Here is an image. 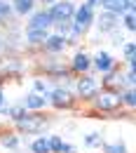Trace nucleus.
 I'll return each instance as SVG.
<instances>
[{
	"label": "nucleus",
	"mask_w": 136,
	"mask_h": 153,
	"mask_svg": "<svg viewBox=\"0 0 136 153\" xmlns=\"http://www.w3.org/2000/svg\"><path fill=\"white\" fill-rule=\"evenodd\" d=\"M89 101H92V108L99 111V113H115V111L122 108V101H120V92H117V90L101 87Z\"/></svg>",
	"instance_id": "1"
},
{
	"label": "nucleus",
	"mask_w": 136,
	"mask_h": 153,
	"mask_svg": "<svg viewBox=\"0 0 136 153\" xmlns=\"http://www.w3.org/2000/svg\"><path fill=\"white\" fill-rule=\"evenodd\" d=\"M47 125H49V118L42 113V111H28L21 120L14 123V127H17L21 134H35V137L45 132Z\"/></svg>",
	"instance_id": "2"
},
{
	"label": "nucleus",
	"mask_w": 136,
	"mask_h": 153,
	"mask_svg": "<svg viewBox=\"0 0 136 153\" xmlns=\"http://www.w3.org/2000/svg\"><path fill=\"white\" fill-rule=\"evenodd\" d=\"M47 104L54 106L57 111H68V108H73V104H75V94H73L68 87H54V90L47 92Z\"/></svg>",
	"instance_id": "3"
},
{
	"label": "nucleus",
	"mask_w": 136,
	"mask_h": 153,
	"mask_svg": "<svg viewBox=\"0 0 136 153\" xmlns=\"http://www.w3.org/2000/svg\"><path fill=\"white\" fill-rule=\"evenodd\" d=\"M99 90H101V82H99L96 78L89 76V73H82V76L78 78V82H75V99L89 101Z\"/></svg>",
	"instance_id": "4"
},
{
	"label": "nucleus",
	"mask_w": 136,
	"mask_h": 153,
	"mask_svg": "<svg viewBox=\"0 0 136 153\" xmlns=\"http://www.w3.org/2000/svg\"><path fill=\"white\" fill-rule=\"evenodd\" d=\"M49 12V17H52V24H59V21H68L73 14H75V5L71 2V0H57L54 5H52V10H47Z\"/></svg>",
	"instance_id": "5"
},
{
	"label": "nucleus",
	"mask_w": 136,
	"mask_h": 153,
	"mask_svg": "<svg viewBox=\"0 0 136 153\" xmlns=\"http://www.w3.org/2000/svg\"><path fill=\"white\" fill-rule=\"evenodd\" d=\"M73 17H75V21H73V28H75L78 33H82V31H87V28L92 26V21H94V14H92V7H87V5H82V7H78Z\"/></svg>",
	"instance_id": "6"
},
{
	"label": "nucleus",
	"mask_w": 136,
	"mask_h": 153,
	"mask_svg": "<svg viewBox=\"0 0 136 153\" xmlns=\"http://www.w3.org/2000/svg\"><path fill=\"white\" fill-rule=\"evenodd\" d=\"M19 104L26 108V111H45V108L49 106V104H47V97H45V94H38V92H33V90L24 97Z\"/></svg>",
	"instance_id": "7"
},
{
	"label": "nucleus",
	"mask_w": 136,
	"mask_h": 153,
	"mask_svg": "<svg viewBox=\"0 0 136 153\" xmlns=\"http://www.w3.org/2000/svg\"><path fill=\"white\" fill-rule=\"evenodd\" d=\"M101 5L106 7V12H134V0H101Z\"/></svg>",
	"instance_id": "8"
},
{
	"label": "nucleus",
	"mask_w": 136,
	"mask_h": 153,
	"mask_svg": "<svg viewBox=\"0 0 136 153\" xmlns=\"http://www.w3.org/2000/svg\"><path fill=\"white\" fill-rule=\"evenodd\" d=\"M92 66L96 68L99 73H108V71H113L115 68V59L110 57L108 52H96V57H94V61H92Z\"/></svg>",
	"instance_id": "9"
},
{
	"label": "nucleus",
	"mask_w": 136,
	"mask_h": 153,
	"mask_svg": "<svg viewBox=\"0 0 136 153\" xmlns=\"http://www.w3.org/2000/svg\"><path fill=\"white\" fill-rule=\"evenodd\" d=\"M21 146V139L17 132H2L0 134V149L7 153H14L17 149Z\"/></svg>",
	"instance_id": "10"
},
{
	"label": "nucleus",
	"mask_w": 136,
	"mask_h": 153,
	"mask_svg": "<svg viewBox=\"0 0 136 153\" xmlns=\"http://www.w3.org/2000/svg\"><path fill=\"white\" fill-rule=\"evenodd\" d=\"M71 68L75 71V73H87L89 68H92V57L87 54V52H78L75 57H73V64H71Z\"/></svg>",
	"instance_id": "11"
},
{
	"label": "nucleus",
	"mask_w": 136,
	"mask_h": 153,
	"mask_svg": "<svg viewBox=\"0 0 136 153\" xmlns=\"http://www.w3.org/2000/svg\"><path fill=\"white\" fill-rule=\"evenodd\" d=\"M47 26H52V17H49V12L47 10H42V12H35L31 21H28V28H45L47 31ZM26 28V31H28Z\"/></svg>",
	"instance_id": "12"
},
{
	"label": "nucleus",
	"mask_w": 136,
	"mask_h": 153,
	"mask_svg": "<svg viewBox=\"0 0 136 153\" xmlns=\"http://www.w3.org/2000/svg\"><path fill=\"white\" fill-rule=\"evenodd\" d=\"M28 151H31V153H52V151H49V139H47V134L33 137L31 144H28Z\"/></svg>",
	"instance_id": "13"
},
{
	"label": "nucleus",
	"mask_w": 136,
	"mask_h": 153,
	"mask_svg": "<svg viewBox=\"0 0 136 153\" xmlns=\"http://www.w3.org/2000/svg\"><path fill=\"white\" fill-rule=\"evenodd\" d=\"M45 47L49 50V52H63V47H66V36H47L45 40Z\"/></svg>",
	"instance_id": "14"
},
{
	"label": "nucleus",
	"mask_w": 136,
	"mask_h": 153,
	"mask_svg": "<svg viewBox=\"0 0 136 153\" xmlns=\"http://www.w3.org/2000/svg\"><path fill=\"white\" fill-rule=\"evenodd\" d=\"M99 28H101V33H108V31L117 28V17L113 14V12L101 14V19H99Z\"/></svg>",
	"instance_id": "15"
},
{
	"label": "nucleus",
	"mask_w": 136,
	"mask_h": 153,
	"mask_svg": "<svg viewBox=\"0 0 136 153\" xmlns=\"http://www.w3.org/2000/svg\"><path fill=\"white\" fill-rule=\"evenodd\" d=\"M120 101H122V106H127L129 111L136 106V92L134 87H127V90H120Z\"/></svg>",
	"instance_id": "16"
},
{
	"label": "nucleus",
	"mask_w": 136,
	"mask_h": 153,
	"mask_svg": "<svg viewBox=\"0 0 136 153\" xmlns=\"http://www.w3.org/2000/svg\"><path fill=\"white\" fill-rule=\"evenodd\" d=\"M106 141H103V134L101 132H89L85 137V149H101Z\"/></svg>",
	"instance_id": "17"
},
{
	"label": "nucleus",
	"mask_w": 136,
	"mask_h": 153,
	"mask_svg": "<svg viewBox=\"0 0 136 153\" xmlns=\"http://www.w3.org/2000/svg\"><path fill=\"white\" fill-rule=\"evenodd\" d=\"M26 38H28V42H33V45H40V42L47 40V31L45 28H28L26 31Z\"/></svg>",
	"instance_id": "18"
},
{
	"label": "nucleus",
	"mask_w": 136,
	"mask_h": 153,
	"mask_svg": "<svg viewBox=\"0 0 136 153\" xmlns=\"http://www.w3.org/2000/svg\"><path fill=\"white\" fill-rule=\"evenodd\" d=\"M101 153H129V149L122 144V141H113V144H103Z\"/></svg>",
	"instance_id": "19"
},
{
	"label": "nucleus",
	"mask_w": 136,
	"mask_h": 153,
	"mask_svg": "<svg viewBox=\"0 0 136 153\" xmlns=\"http://www.w3.org/2000/svg\"><path fill=\"white\" fill-rule=\"evenodd\" d=\"M33 5H35V0H14V10L19 14H28L33 10Z\"/></svg>",
	"instance_id": "20"
},
{
	"label": "nucleus",
	"mask_w": 136,
	"mask_h": 153,
	"mask_svg": "<svg viewBox=\"0 0 136 153\" xmlns=\"http://www.w3.org/2000/svg\"><path fill=\"white\" fill-rule=\"evenodd\" d=\"M47 139H49V151L52 153L61 151V146H63V137L61 134H47Z\"/></svg>",
	"instance_id": "21"
},
{
	"label": "nucleus",
	"mask_w": 136,
	"mask_h": 153,
	"mask_svg": "<svg viewBox=\"0 0 136 153\" xmlns=\"http://www.w3.org/2000/svg\"><path fill=\"white\" fill-rule=\"evenodd\" d=\"M33 92H38V94H45L47 97V92H49V85L45 82V80H33Z\"/></svg>",
	"instance_id": "22"
},
{
	"label": "nucleus",
	"mask_w": 136,
	"mask_h": 153,
	"mask_svg": "<svg viewBox=\"0 0 136 153\" xmlns=\"http://www.w3.org/2000/svg\"><path fill=\"white\" fill-rule=\"evenodd\" d=\"M10 12H12V7H10V2H5V0H0V21H5L10 17Z\"/></svg>",
	"instance_id": "23"
},
{
	"label": "nucleus",
	"mask_w": 136,
	"mask_h": 153,
	"mask_svg": "<svg viewBox=\"0 0 136 153\" xmlns=\"http://www.w3.org/2000/svg\"><path fill=\"white\" fill-rule=\"evenodd\" d=\"M124 57H127V64L134 61V42H127L124 45Z\"/></svg>",
	"instance_id": "24"
},
{
	"label": "nucleus",
	"mask_w": 136,
	"mask_h": 153,
	"mask_svg": "<svg viewBox=\"0 0 136 153\" xmlns=\"http://www.w3.org/2000/svg\"><path fill=\"white\" fill-rule=\"evenodd\" d=\"M124 26H127L129 31H134V28H136V24H134V14H132V12L124 17Z\"/></svg>",
	"instance_id": "25"
},
{
	"label": "nucleus",
	"mask_w": 136,
	"mask_h": 153,
	"mask_svg": "<svg viewBox=\"0 0 136 153\" xmlns=\"http://www.w3.org/2000/svg\"><path fill=\"white\" fill-rule=\"evenodd\" d=\"M59 153H78V149H75L73 144H66V141H63V146H61V151H59Z\"/></svg>",
	"instance_id": "26"
},
{
	"label": "nucleus",
	"mask_w": 136,
	"mask_h": 153,
	"mask_svg": "<svg viewBox=\"0 0 136 153\" xmlns=\"http://www.w3.org/2000/svg\"><path fill=\"white\" fill-rule=\"evenodd\" d=\"M5 106V92H2V87H0V108Z\"/></svg>",
	"instance_id": "27"
},
{
	"label": "nucleus",
	"mask_w": 136,
	"mask_h": 153,
	"mask_svg": "<svg viewBox=\"0 0 136 153\" xmlns=\"http://www.w3.org/2000/svg\"><path fill=\"white\" fill-rule=\"evenodd\" d=\"M42 2H47V5H54V2H57V0H42Z\"/></svg>",
	"instance_id": "28"
}]
</instances>
